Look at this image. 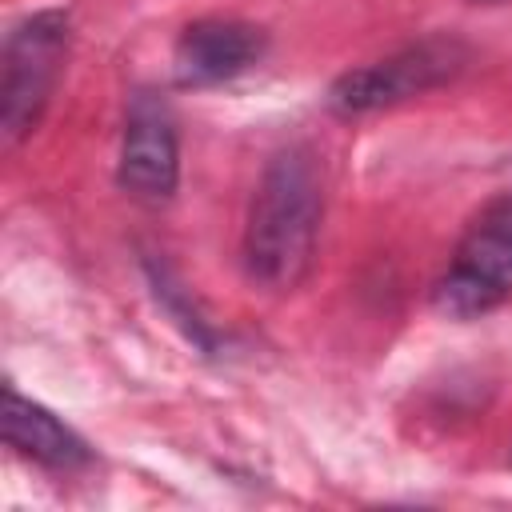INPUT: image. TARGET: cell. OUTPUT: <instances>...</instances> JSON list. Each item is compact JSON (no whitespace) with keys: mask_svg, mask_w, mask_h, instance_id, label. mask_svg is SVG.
I'll use <instances>...</instances> for the list:
<instances>
[{"mask_svg":"<svg viewBox=\"0 0 512 512\" xmlns=\"http://www.w3.org/2000/svg\"><path fill=\"white\" fill-rule=\"evenodd\" d=\"M324 216V188L308 148H284L268 160L248 224H244V268L268 292H292L316 256Z\"/></svg>","mask_w":512,"mask_h":512,"instance_id":"obj_1","label":"cell"},{"mask_svg":"<svg viewBox=\"0 0 512 512\" xmlns=\"http://www.w3.org/2000/svg\"><path fill=\"white\" fill-rule=\"evenodd\" d=\"M512 296V196L492 200L460 236L432 308L448 320H476Z\"/></svg>","mask_w":512,"mask_h":512,"instance_id":"obj_2","label":"cell"},{"mask_svg":"<svg viewBox=\"0 0 512 512\" xmlns=\"http://www.w3.org/2000/svg\"><path fill=\"white\" fill-rule=\"evenodd\" d=\"M68 56V24L60 12H36L12 28L0 64V144L16 148L40 120Z\"/></svg>","mask_w":512,"mask_h":512,"instance_id":"obj_3","label":"cell"},{"mask_svg":"<svg viewBox=\"0 0 512 512\" xmlns=\"http://www.w3.org/2000/svg\"><path fill=\"white\" fill-rule=\"evenodd\" d=\"M468 52L464 44L448 40V36H432L420 44H408L400 52H392L388 60L364 64L344 72L332 88H328V108L340 116H360V112H376L388 104H400L408 96H420L444 80H452L464 68Z\"/></svg>","mask_w":512,"mask_h":512,"instance_id":"obj_4","label":"cell"},{"mask_svg":"<svg viewBox=\"0 0 512 512\" xmlns=\"http://www.w3.org/2000/svg\"><path fill=\"white\" fill-rule=\"evenodd\" d=\"M180 176V144L172 112L160 96L136 92L120 140V188L140 200H168Z\"/></svg>","mask_w":512,"mask_h":512,"instance_id":"obj_5","label":"cell"},{"mask_svg":"<svg viewBox=\"0 0 512 512\" xmlns=\"http://www.w3.org/2000/svg\"><path fill=\"white\" fill-rule=\"evenodd\" d=\"M264 56V32L244 24V20H196L180 32L176 52H172V68L176 80L188 88H204V84H224L240 72H248L256 60Z\"/></svg>","mask_w":512,"mask_h":512,"instance_id":"obj_6","label":"cell"},{"mask_svg":"<svg viewBox=\"0 0 512 512\" xmlns=\"http://www.w3.org/2000/svg\"><path fill=\"white\" fill-rule=\"evenodd\" d=\"M0 420H4V444L16 448L20 456H28V460H36L44 468H56V472L88 464V444L64 420H56L48 408L24 400L12 384L4 388Z\"/></svg>","mask_w":512,"mask_h":512,"instance_id":"obj_7","label":"cell"},{"mask_svg":"<svg viewBox=\"0 0 512 512\" xmlns=\"http://www.w3.org/2000/svg\"><path fill=\"white\" fill-rule=\"evenodd\" d=\"M472 4H500V0H472Z\"/></svg>","mask_w":512,"mask_h":512,"instance_id":"obj_8","label":"cell"}]
</instances>
